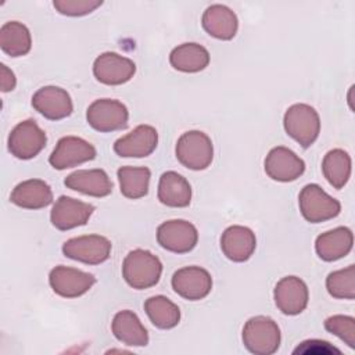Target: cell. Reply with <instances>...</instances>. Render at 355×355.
<instances>
[{
  "label": "cell",
  "instance_id": "cell-1",
  "mask_svg": "<svg viewBox=\"0 0 355 355\" xmlns=\"http://www.w3.org/2000/svg\"><path fill=\"white\" fill-rule=\"evenodd\" d=\"M161 273V261L147 250L137 248L130 251L122 263V276L125 282L136 290L155 286L159 282Z\"/></svg>",
  "mask_w": 355,
  "mask_h": 355
},
{
  "label": "cell",
  "instance_id": "cell-2",
  "mask_svg": "<svg viewBox=\"0 0 355 355\" xmlns=\"http://www.w3.org/2000/svg\"><path fill=\"white\" fill-rule=\"evenodd\" d=\"M243 344L255 355H272L280 347V329L269 316H254L243 327Z\"/></svg>",
  "mask_w": 355,
  "mask_h": 355
},
{
  "label": "cell",
  "instance_id": "cell-3",
  "mask_svg": "<svg viewBox=\"0 0 355 355\" xmlns=\"http://www.w3.org/2000/svg\"><path fill=\"white\" fill-rule=\"evenodd\" d=\"M283 125L287 135L304 148L312 146L320 132L319 114L313 107L304 103H297L287 108Z\"/></svg>",
  "mask_w": 355,
  "mask_h": 355
},
{
  "label": "cell",
  "instance_id": "cell-4",
  "mask_svg": "<svg viewBox=\"0 0 355 355\" xmlns=\"http://www.w3.org/2000/svg\"><path fill=\"white\" fill-rule=\"evenodd\" d=\"M175 154L183 166L191 171H202L214 159V146L207 133L189 130L178 139Z\"/></svg>",
  "mask_w": 355,
  "mask_h": 355
},
{
  "label": "cell",
  "instance_id": "cell-5",
  "mask_svg": "<svg viewBox=\"0 0 355 355\" xmlns=\"http://www.w3.org/2000/svg\"><path fill=\"white\" fill-rule=\"evenodd\" d=\"M298 205L302 216L311 223H320L333 219L341 211L338 200L329 196L315 183L304 186L298 196Z\"/></svg>",
  "mask_w": 355,
  "mask_h": 355
},
{
  "label": "cell",
  "instance_id": "cell-6",
  "mask_svg": "<svg viewBox=\"0 0 355 355\" xmlns=\"http://www.w3.org/2000/svg\"><path fill=\"white\" fill-rule=\"evenodd\" d=\"M86 119L97 132H115L128 126L129 111L126 105L118 100L100 98L87 107Z\"/></svg>",
  "mask_w": 355,
  "mask_h": 355
},
{
  "label": "cell",
  "instance_id": "cell-7",
  "mask_svg": "<svg viewBox=\"0 0 355 355\" xmlns=\"http://www.w3.org/2000/svg\"><path fill=\"white\" fill-rule=\"evenodd\" d=\"M111 248V241L100 234L72 237L62 244V252L65 257L86 265L103 263L110 258Z\"/></svg>",
  "mask_w": 355,
  "mask_h": 355
},
{
  "label": "cell",
  "instance_id": "cell-8",
  "mask_svg": "<svg viewBox=\"0 0 355 355\" xmlns=\"http://www.w3.org/2000/svg\"><path fill=\"white\" fill-rule=\"evenodd\" d=\"M47 136L33 119L19 122L8 136V151L19 159L36 157L46 146Z\"/></svg>",
  "mask_w": 355,
  "mask_h": 355
},
{
  "label": "cell",
  "instance_id": "cell-9",
  "mask_svg": "<svg viewBox=\"0 0 355 355\" xmlns=\"http://www.w3.org/2000/svg\"><path fill=\"white\" fill-rule=\"evenodd\" d=\"M157 241L171 252L184 254L197 245L198 232L193 223L184 219H172L158 226Z\"/></svg>",
  "mask_w": 355,
  "mask_h": 355
},
{
  "label": "cell",
  "instance_id": "cell-10",
  "mask_svg": "<svg viewBox=\"0 0 355 355\" xmlns=\"http://www.w3.org/2000/svg\"><path fill=\"white\" fill-rule=\"evenodd\" d=\"M96 148L85 139L76 136H65L58 140L53 150L49 162L54 169L62 171L78 166L83 162L96 158Z\"/></svg>",
  "mask_w": 355,
  "mask_h": 355
},
{
  "label": "cell",
  "instance_id": "cell-11",
  "mask_svg": "<svg viewBox=\"0 0 355 355\" xmlns=\"http://www.w3.org/2000/svg\"><path fill=\"white\" fill-rule=\"evenodd\" d=\"M49 283L53 291L60 297L76 298L93 287L96 277L92 273L60 265L51 269L49 275Z\"/></svg>",
  "mask_w": 355,
  "mask_h": 355
},
{
  "label": "cell",
  "instance_id": "cell-12",
  "mask_svg": "<svg viewBox=\"0 0 355 355\" xmlns=\"http://www.w3.org/2000/svg\"><path fill=\"white\" fill-rule=\"evenodd\" d=\"M136 72V64L123 55L114 51L100 54L93 64L96 79L108 86H116L129 82Z\"/></svg>",
  "mask_w": 355,
  "mask_h": 355
},
{
  "label": "cell",
  "instance_id": "cell-13",
  "mask_svg": "<svg viewBox=\"0 0 355 355\" xmlns=\"http://www.w3.org/2000/svg\"><path fill=\"white\" fill-rule=\"evenodd\" d=\"M172 288L184 300L198 301L211 293L212 277L204 268L184 266L173 273Z\"/></svg>",
  "mask_w": 355,
  "mask_h": 355
},
{
  "label": "cell",
  "instance_id": "cell-14",
  "mask_svg": "<svg viewBox=\"0 0 355 355\" xmlns=\"http://www.w3.org/2000/svg\"><path fill=\"white\" fill-rule=\"evenodd\" d=\"M275 304L284 315L301 313L309 301V291L304 280L297 276H286L280 279L273 291Z\"/></svg>",
  "mask_w": 355,
  "mask_h": 355
},
{
  "label": "cell",
  "instance_id": "cell-15",
  "mask_svg": "<svg viewBox=\"0 0 355 355\" xmlns=\"http://www.w3.org/2000/svg\"><path fill=\"white\" fill-rule=\"evenodd\" d=\"M93 211L94 207L89 202H83L68 196H61L51 208L50 220L58 230H71L73 227L86 225Z\"/></svg>",
  "mask_w": 355,
  "mask_h": 355
},
{
  "label": "cell",
  "instance_id": "cell-16",
  "mask_svg": "<svg viewBox=\"0 0 355 355\" xmlns=\"http://www.w3.org/2000/svg\"><path fill=\"white\" fill-rule=\"evenodd\" d=\"M265 172L276 182H293L305 171V162L290 148L273 147L265 158Z\"/></svg>",
  "mask_w": 355,
  "mask_h": 355
},
{
  "label": "cell",
  "instance_id": "cell-17",
  "mask_svg": "<svg viewBox=\"0 0 355 355\" xmlns=\"http://www.w3.org/2000/svg\"><path fill=\"white\" fill-rule=\"evenodd\" d=\"M33 108L50 121H58L69 116L73 111L71 96L58 86L40 87L32 97Z\"/></svg>",
  "mask_w": 355,
  "mask_h": 355
},
{
  "label": "cell",
  "instance_id": "cell-18",
  "mask_svg": "<svg viewBox=\"0 0 355 355\" xmlns=\"http://www.w3.org/2000/svg\"><path fill=\"white\" fill-rule=\"evenodd\" d=\"M158 144V133L151 125H139L114 143V151L125 158H143L150 155Z\"/></svg>",
  "mask_w": 355,
  "mask_h": 355
},
{
  "label": "cell",
  "instance_id": "cell-19",
  "mask_svg": "<svg viewBox=\"0 0 355 355\" xmlns=\"http://www.w3.org/2000/svg\"><path fill=\"white\" fill-rule=\"evenodd\" d=\"M257 247V239L250 227L233 225L220 236V250L233 262H244L251 258Z\"/></svg>",
  "mask_w": 355,
  "mask_h": 355
},
{
  "label": "cell",
  "instance_id": "cell-20",
  "mask_svg": "<svg viewBox=\"0 0 355 355\" xmlns=\"http://www.w3.org/2000/svg\"><path fill=\"white\" fill-rule=\"evenodd\" d=\"M64 184L75 191L92 197H107L112 191V182L103 169H79L68 175Z\"/></svg>",
  "mask_w": 355,
  "mask_h": 355
},
{
  "label": "cell",
  "instance_id": "cell-21",
  "mask_svg": "<svg viewBox=\"0 0 355 355\" xmlns=\"http://www.w3.org/2000/svg\"><path fill=\"white\" fill-rule=\"evenodd\" d=\"M204 31L219 40H230L236 36L239 29V19L236 14L223 4L209 6L201 18Z\"/></svg>",
  "mask_w": 355,
  "mask_h": 355
},
{
  "label": "cell",
  "instance_id": "cell-22",
  "mask_svg": "<svg viewBox=\"0 0 355 355\" xmlns=\"http://www.w3.org/2000/svg\"><path fill=\"white\" fill-rule=\"evenodd\" d=\"M10 201L25 209H40L53 202V191L44 180L28 179L14 187Z\"/></svg>",
  "mask_w": 355,
  "mask_h": 355
},
{
  "label": "cell",
  "instance_id": "cell-23",
  "mask_svg": "<svg viewBox=\"0 0 355 355\" xmlns=\"http://www.w3.org/2000/svg\"><path fill=\"white\" fill-rule=\"evenodd\" d=\"M352 244L354 236L351 229L340 226L318 236L315 241V250L320 259L333 262L348 255V252L352 250Z\"/></svg>",
  "mask_w": 355,
  "mask_h": 355
},
{
  "label": "cell",
  "instance_id": "cell-24",
  "mask_svg": "<svg viewBox=\"0 0 355 355\" xmlns=\"http://www.w3.org/2000/svg\"><path fill=\"white\" fill-rule=\"evenodd\" d=\"M111 330L115 338L130 347H146L148 344V333L141 324L137 315L129 309L115 313Z\"/></svg>",
  "mask_w": 355,
  "mask_h": 355
},
{
  "label": "cell",
  "instance_id": "cell-25",
  "mask_svg": "<svg viewBox=\"0 0 355 355\" xmlns=\"http://www.w3.org/2000/svg\"><path fill=\"white\" fill-rule=\"evenodd\" d=\"M158 200L166 207H187L191 201V186L178 172H164L158 183Z\"/></svg>",
  "mask_w": 355,
  "mask_h": 355
},
{
  "label": "cell",
  "instance_id": "cell-26",
  "mask_svg": "<svg viewBox=\"0 0 355 355\" xmlns=\"http://www.w3.org/2000/svg\"><path fill=\"white\" fill-rule=\"evenodd\" d=\"M169 62L180 72H200L208 67L209 53L198 43H183L171 51Z\"/></svg>",
  "mask_w": 355,
  "mask_h": 355
},
{
  "label": "cell",
  "instance_id": "cell-27",
  "mask_svg": "<svg viewBox=\"0 0 355 355\" xmlns=\"http://www.w3.org/2000/svg\"><path fill=\"white\" fill-rule=\"evenodd\" d=\"M0 47L11 57H22L28 54L32 47L29 29L18 21L6 22L0 28Z\"/></svg>",
  "mask_w": 355,
  "mask_h": 355
},
{
  "label": "cell",
  "instance_id": "cell-28",
  "mask_svg": "<svg viewBox=\"0 0 355 355\" xmlns=\"http://www.w3.org/2000/svg\"><path fill=\"white\" fill-rule=\"evenodd\" d=\"M144 311L151 323L162 330L172 329L180 322L179 306L164 295H154L146 300Z\"/></svg>",
  "mask_w": 355,
  "mask_h": 355
},
{
  "label": "cell",
  "instance_id": "cell-29",
  "mask_svg": "<svg viewBox=\"0 0 355 355\" xmlns=\"http://www.w3.org/2000/svg\"><path fill=\"white\" fill-rule=\"evenodd\" d=\"M351 166L349 154L341 148L330 150L322 161L323 175L334 189H343L347 184L351 176Z\"/></svg>",
  "mask_w": 355,
  "mask_h": 355
},
{
  "label": "cell",
  "instance_id": "cell-30",
  "mask_svg": "<svg viewBox=\"0 0 355 355\" xmlns=\"http://www.w3.org/2000/svg\"><path fill=\"white\" fill-rule=\"evenodd\" d=\"M121 193L130 200H137L148 193L151 172L146 166H121L118 169Z\"/></svg>",
  "mask_w": 355,
  "mask_h": 355
},
{
  "label": "cell",
  "instance_id": "cell-31",
  "mask_svg": "<svg viewBox=\"0 0 355 355\" xmlns=\"http://www.w3.org/2000/svg\"><path fill=\"white\" fill-rule=\"evenodd\" d=\"M326 288L333 298L354 300L355 297V268L349 265L331 272L326 279Z\"/></svg>",
  "mask_w": 355,
  "mask_h": 355
},
{
  "label": "cell",
  "instance_id": "cell-32",
  "mask_svg": "<svg viewBox=\"0 0 355 355\" xmlns=\"http://www.w3.org/2000/svg\"><path fill=\"white\" fill-rule=\"evenodd\" d=\"M324 329L341 338L349 348H355V319L347 315H333L324 320Z\"/></svg>",
  "mask_w": 355,
  "mask_h": 355
},
{
  "label": "cell",
  "instance_id": "cell-33",
  "mask_svg": "<svg viewBox=\"0 0 355 355\" xmlns=\"http://www.w3.org/2000/svg\"><path fill=\"white\" fill-rule=\"evenodd\" d=\"M103 4L101 0H54V8L68 17H82L93 12Z\"/></svg>",
  "mask_w": 355,
  "mask_h": 355
},
{
  "label": "cell",
  "instance_id": "cell-34",
  "mask_svg": "<svg viewBox=\"0 0 355 355\" xmlns=\"http://www.w3.org/2000/svg\"><path fill=\"white\" fill-rule=\"evenodd\" d=\"M0 83H1V90L3 92H10V90H14L15 85H17V79H15V75L11 69L7 68V65L1 64L0 65Z\"/></svg>",
  "mask_w": 355,
  "mask_h": 355
}]
</instances>
